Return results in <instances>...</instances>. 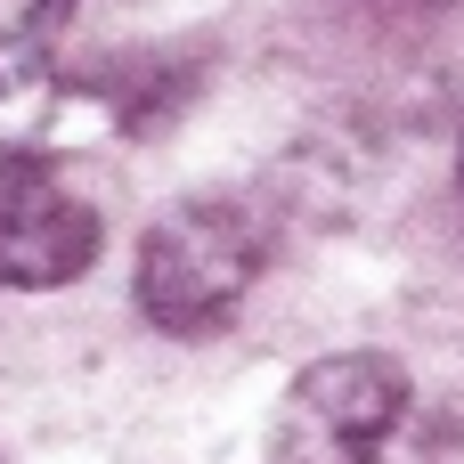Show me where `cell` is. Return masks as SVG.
Masks as SVG:
<instances>
[{
    "instance_id": "2",
    "label": "cell",
    "mask_w": 464,
    "mask_h": 464,
    "mask_svg": "<svg viewBox=\"0 0 464 464\" xmlns=\"http://www.w3.org/2000/svg\"><path fill=\"white\" fill-rule=\"evenodd\" d=\"M416 408L408 367L383 351H334L302 367L277 416V464H375L400 416Z\"/></svg>"
},
{
    "instance_id": "1",
    "label": "cell",
    "mask_w": 464,
    "mask_h": 464,
    "mask_svg": "<svg viewBox=\"0 0 464 464\" xmlns=\"http://www.w3.org/2000/svg\"><path fill=\"white\" fill-rule=\"evenodd\" d=\"M269 269V220L237 196H188L171 212H155V228L139 237V318L155 334H220L237 318V302L253 294V277Z\"/></svg>"
},
{
    "instance_id": "4",
    "label": "cell",
    "mask_w": 464,
    "mask_h": 464,
    "mask_svg": "<svg viewBox=\"0 0 464 464\" xmlns=\"http://www.w3.org/2000/svg\"><path fill=\"white\" fill-rule=\"evenodd\" d=\"M65 24H73V0H0V106L49 82Z\"/></svg>"
},
{
    "instance_id": "3",
    "label": "cell",
    "mask_w": 464,
    "mask_h": 464,
    "mask_svg": "<svg viewBox=\"0 0 464 464\" xmlns=\"http://www.w3.org/2000/svg\"><path fill=\"white\" fill-rule=\"evenodd\" d=\"M98 204L49 155H0V285L49 294L98 261Z\"/></svg>"
},
{
    "instance_id": "6",
    "label": "cell",
    "mask_w": 464,
    "mask_h": 464,
    "mask_svg": "<svg viewBox=\"0 0 464 464\" xmlns=\"http://www.w3.org/2000/svg\"><path fill=\"white\" fill-rule=\"evenodd\" d=\"M375 8H400V16H449V8H464V0H375Z\"/></svg>"
},
{
    "instance_id": "5",
    "label": "cell",
    "mask_w": 464,
    "mask_h": 464,
    "mask_svg": "<svg viewBox=\"0 0 464 464\" xmlns=\"http://www.w3.org/2000/svg\"><path fill=\"white\" fill-rule=\"evenodd\" d=\"M375 464H464V424L449 408H408Z\"/></svg>"
}]
</instances>
